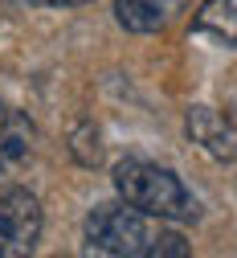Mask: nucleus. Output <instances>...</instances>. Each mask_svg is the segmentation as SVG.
<instances>
[{
	"label": "nucleus",
	"mask_w": 237,
	"mask_h": 258,
	"mask_svg": "<svg viewBox=\"0 0 237 258\" xmlns=\"http://www.w3.org/2000/svg\"><path fill=\"white\" fill-rule=\"evenodd\" d=\"M41 238V205L29 188H0V258L33 254Z\"/></svg>",
	"instance_id": "7ed1b4c3"
},
{
	"label": "nucleus",
	"mask_w": 237,
	"mask_h": 258,
	"mask_svg": "<svg viewBox=\"0 0 237 258\" xmlns=\"http://www.w3.org/2000/svg\"><path fill=\"white\" fill-rule=\"evenodd\" d=\"M192 29L200 37H213L217 45H237V0H205Z\"/></svg>",
	"instance_id": "0eeeda50"
},
{
	"label": "nucleus",
	"mask_w": 237,
	"mask_h": 258,
	"mask_svg": "<svg viewBox=\"0 0 237 258\" xmlns=\"http://www.w3.org/2000/svg\"><path fill=\"white\" fill-rule=\"evenodd\" d=\"M29 5H41V9H78V5H90V0H29Z\"/></svg>",
	"instance_id": "6e6552de"
},
{
	"label": "nucleus",
	"mask_w": 237,
	"mask_h": 258,
	"mask_svg": "<svg viewBox=\"0 0 237 258\" xmlns=\"http://www.w3.org/2000/svg\"><path fill=\"white\" fill-rule=\"evenodd\" d=\"M184 9V0H115V21L127 33H155Z\"/></svg>",
	"instance_id": "423d86ee"
},
{
	"label": "nucleus",
	"mask_w": 237,
	"mask_h": 258,
	"mask_svg": "<svg viewBox=\"0 0 237 258\" xmlns=\"http://www.w3.org/2000/svg\"><path fill=\"white\" fill-rule=\"evenodd\" d=\"M86 246L115 258H184L188 242L135 205H94L86 217Z\"/></svg>",
	"instance_id": "f257e3e1"
},
{
	"label": "nucleus",
	"mask_w": 237,
	"mask_h": 258,
	"mask_svg": "<svg viewBox=\"0 0 237 258\" xmlns=\"http://www.w3.org/2000/svg\"><path fill=\"white\" fill-rule=\"evenodd\" d=\"M29 152H33V123L13 107H0V184L25 168Z\"/></svg>",
	"instance_id": "39448f33"
},
{
	"label": "nucleus",
	"mask_w": 237,
	"mask_h": 258,
	"mask_svg": "<svg viewBox=\"0 0 237 258\" xmlns=\"http://www.w3.org/2000/svg\"><path fill=\"white\" fill-rule=\"evenodd\" d=\"M184 127H188V140L200 144L213 160H237V132L213 107H192L184 115Z\"/></svg>",
	"instance_id": "20e7f679"
},
{
	"label": "nucleus",
	"mask_w": 237,
	"mask_h": 258,
	"mask_svg": "<svg viewBox=\"0 0 237 258\" xmlns=\"http://www.w3.org/2000/svg\"><path fill=\"white\" fill-rule=\"evenodd\" d=\"M115 192L119 201L143 209L160 221H192L196 197L180 184L176 172H168L160 164H147V160H119L115 164Z\"/></svg>",
	"instance_id": "f03ea898"
}]
</instances>
